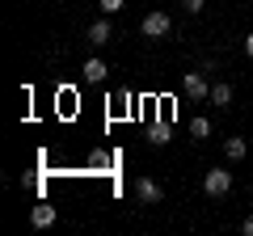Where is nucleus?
<instances>
[{"mask_svg": "<svg viewBox=\"0 0 253 236\" xmlns=\"http://www.w3.org/2000/svg\"><path fill=\"white\" fill-rule=\"evenodd\" d=\"M190 135H194V139H207L211 135V122H207V118H190Z\"/></svg>", "mask_w": 253, "mask_h": 236, "instance_id": "obj_10", "label": "nucleus"}, {"mask_svg": "<svg viewBox=\"0 0 253 236\" xmlns=\"http://www.w3.org/2000/svg\"><path fill=\"white\" fill-rule=\"evenodd\" d=\"M139 30H144V38H165L173 30V21H169V13L156 9V13H148V17H144V26H139Z\"/></svg>", "mask_w": 253, "mask_h": 236, "instance_id": "obj_2", "label": "nucleus"}, {"mask_svg": "<svg viewBox=\"0 0 253 236\" xmlns=\"http://www.w3.org/2000/svg\"><path fill=\"white\" fill-rule=\"evenodd\" d=\"M181 93L199 101V97H211V84L203 80V72H186V76H181Z\"/></svg>", "mask_w": 253, "mask_h": 236, "instance_id": "obj_3", "label": "nucleus"}, {"mask_svg": "<svg viewBox=\"0 0 253 236\" xmlns=\"http://www.w3.org/2000/svg\"><path fill=\"white\" fill-rule=\"evenodd\" d=\"M241 228H245V236H253V215H249V219H245V224H241Z\"/></svg>", "mask_w": 253, "mask_h": 236, "instance_id": "obj_16", "label": "nucleus"}, {"mask_svg": "<svg viewBox=\"0 0 253 236\" xmlns=\"http://www.w3.org/2000/svg\"><path fill=\"white\" fill-rule=\"evenodd\" d=\"M224 152H228V160H245V156H249V144H245V139H224Z\"/></svg>", "mask_w": 253, "mask_h": 236, "instance_id": "obj_8", "label": "nucleus"}, {"mask_svg": "<svg viewBox=\"0 0 253 236\" xmlns=\"http://www.w3.org/2000/svg\"><path fill=\"white\" fill-rule=\"evenodd\" d=\"M245 55H249V59H253V34L245 38Z\"/></svg>", "mask_w": 253, "mask_h": 236, "instance_id": "obj_15", "label": "nucleus"}, {"mask_svg": "<svg viewBox=\"0 0 253 236\" xmlns=\"http://www.w3.org/2000/svg\"><path fill=\"white\" fill-rule=\"evenodd\" d=\"M81 72H84V80H89V84H101V80H106V72H110V68L101 64V59H89V64H84Z\"/></svg>", "mask_w": 253, "mask_h": 236, "instance_id": "obj_6", "label": "nucleus"}, {"mask_svg": "<svg viewBox=\"0 0 253 236\" xmlns=\"http://www.w3.org/2000/svg\"><path fill=\"white\" fill-rule=\"evenodd\" d=\"M101 9H106V13H118V9H126V0H101Z\"/></svg>", "mask_w": 253, "mask_h": 236, "instance_id": "obj_14", "label": "nucleus"}, {"mask_svg": "<svg viewBox=\"0 0 253 236\" xmlns=\"http://www.w3.org/2000/svg\"><path fill=\"white\" fill-rule=\"evenodd\" d=\"M211 101L215 106H228L232 101V84H211Z\"/></svg>", "mask_w": 253, "mask_h": 236, "instance_id": "obj_9", "label": "nucleus"}, {"mask_svg": "<svg viewBox=\"0 0 253 236\" xmlns=\"http://www.w3.org/2000/svg\"><path fill=\"white\" fill-rule=\"evenodd\" d=\"M30 224L34 228H51L55 224V207L51 202H34V207H30Z\"/></svg>", "mask_w": 253, "mask_h": 236, "instance_id": "obj_4", "label": "nucleus"}, {"mask_svg": "<svg viewBox=\"0 0 253 236\" xmlns=\"http://www.w3.org/2000/svg\"><path fill=\"white\" fill-rule=\"evenodd\" d=\"M135 194H139V202H161V186H156L152 177H139V182H135Z\"/></svg>", "mask_w": 253, "mask_h": 236, "instance_id": "obj_5", "label": "nucleus"}, {"mask_svg": "<svg viewBox=\"0 0 253 236\" xmlns=\"http://www.w3.org/2000/svg\"><path fill=\"white\" fill-rule=\"evenodd\" d=\"M203 4H207V0H181V9H186V13H203Z\"/></svg>", "mask_w": 253, "mask_h": 236, "instance_id": "obj_13", "label": "nucleus"}, {"mask_svg": "<svg viewBox=\"0 0 253 236\" xmlns=\"http://www.w3.org/2000/svg\"><path fill=\"white\" fill-rule=\"evenodd\" d=\"M89 164H93V169H110V164H114V156H110V152H93Z\"/></svg>", "mask_w": 253, "mask_h": 236, "instance_id": "obj_11", "label": "nucleus"}, {"mask_svg": "<svg viewBox=\"0 0 253 236\" xmlns=\"http://www.w3.org/2000/svg\"><path fill=\"white\" fill-rule=\"evenodd\" d=\"M110 34H114V30H110V21L106 17H97L89 26V38H93V46H101V42H110Z\"/></svg>", "mask_w": 253, "mask_h": 236, "instance_id": "obj_7", "label": "nucleus"}, {"mask_svg": "<svg viewBox=\"0 0 253 236\" xmlns=\"http://www.w3.org/2000/svg\"><path fill=\"white\" fill-rule=\"evenodd\" d=\"M203 190H207L211 198H224V194L232 190V173H228V169H207V177H203Z\"/></svg>", "mask_w": 253, "mask_h": 236, "instance_id": "obj_1", "label": "nucleus"}, {"mask_svg": "<svg viewBox=\"0 0 253 236\" xmlns=\"http://www.w3.org/2000/svg\"><path fill=\"white\" fill-rule=\"evenodd\" d=\"M148 139H152V144H169V127H165V122H161V127H152V131H148Z\"/></svg>", "mask_w": 253, "mask_h": 236, "instance_id": "obj_12", "label": "nucleus"}]
</instances>
